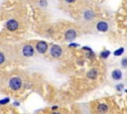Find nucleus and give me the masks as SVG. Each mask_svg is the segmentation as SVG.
Instances as JSON below:
<instances>
[{
    "label": "nucleus",
    "instance_id": "423d86ee",
    "mask_svg": "<svg viewBox=\"0 0 127 114\" xmlns=\"http://www.w3.org/2000/svg\"><path fill=\"white\" fill-rule=\"evenodd\" d=\"M48 44L45 42V41H40V42H38L37 43V45H36V51L39 53V54H41V55H44V54H46L47 53V51H48Z\"/></svg>",
    "mask_w": 127,
    "mask_h": 114
},
{
    "label": "nucleus",
    "instance_id": "6ab92c4d",
    "mask_svg": "<svg viewBox=\"0 0 127 114\" xmlns=\"http://www.w3.org/2000/svg\"><path fill=\"white\" fill-rule=\"evenodd\" d=\"M4 60H5V56L0 52V64H2L4 62Z\"/></svg>",
    "mask_w": 127,
    "mask_h": 114
},
{
    "label": "nucleus",
    "instance_id": "f3484780",
    "mask_svg": "<svg viewBox=\"0 0 127 114\" xmlns=\"http://www.w3.org/2000/svg\"><path fill=\"white\" fill-rule=\"evenodd\" d=\"M79 44H75V43H69L68 44V48H78Z\"/></svg>",
    "mask_w": 127,
    "mask_h": 114
},
{
    "label": "nucleus",
    "instance_id": "1a4fd4ad",
    "mask_svg": "<svg viewBox=\"0 0 127 114\" xmlns=\"http://www.w3.org/2000/svg\"><path fill=\"white\" fill-rule=\"evenodd\" d=\"M81 49H82L83 51H85V56H86L87 58H89V59H91V60H93V59L95 58V54H94V52L92 51L91 48L85 46V47H82Z\"/></svg>",
    "mask_w": 127,
    "mask_h": 114
},
{
    "label": "nucleus",
    "instance_id": "f257e3e1",
    "mask_svg": "<svg viewBox=\"0 0 127 114\" xmlns=\"http://www.w3.org/2000/svg\"><path fill=\"white\" fill-rule=\"evenodd\" d=\"M49 53H50V55H51L52 57H54V58H59V57L63 55V49H62L59 45H52V46L50 47Z\"/></svg>",
    "mask_w": 127,
    "mask_h": 114
},
{
    "label": "nucleus",
    "instance_id": "412c9836",
    "mask_svg": "<svg viewBox=\"0 0 127 114\" xmlns=\"http://www.w3.org/2000/svg\"><path fill=\"white\" fill-rule=\"evenodd\" d=\"M52 109H53V110H57V109H58V106H57V105H55V106H53V107H52Z\"/></svg>",
    "mask_w": 127,
    "mask_h": 114
},
{
    "label": "nucleus",
    "instance_id": "ddd939ff",
    "mask_svg": "<svg viewBox=\"0 0 127 114\" xmlns=\"http://www.w3.org/2000/svg\"><path fill=\"white\" fill-rule=\"evenodd\" d=\"M124 51H125V49H124L123 47H121V48H119V49H117L116 51H114V53H113V55H114L115 57H120V56H122V55H123V53H124Z\"/></svg>",
    "mask_w": 127,
    "mask_h": 114
},
{
    "label": "nucleus",
    "instance_id": "9d476101",
    "mask_svg": "<svg viewBox=\"0 0 127 114\" xmlns=\"http://www.w3.org/2000/svg\"><path fill=\"white\" fill-rule=\"evenodd\" d=\"M86 76H87L89 79L94 80V79H96L97 76H98V70H97L96 68H91V69H89V70L86 72Z\"/></svg>",
    "mask_w": 127,
    "mask_h": 114
},
{
    "label": "nucleus",
    "instance_id": "6e6552de",
    "mask_svg": "<svg viewBox=\"0 0 127 114\" xmlns=\"http://www.w3.org/2000/svg\"><path fill=\"white\" fill-rule=\"evenodd\" d=\"M6 27H7V29H8L9 31L13 32V31H16V30L18 29V27H19V24H18V22H17L16 20H14V19H11V20H9V21L7 22V24H6Z\"/></svg>",
    "mask_w": 127,
    "mask_h": 114
},
{
    "label": "nucleus",
    "instance_id": "0eeeda50",
    "mask_svg": "<svg viewBox=\"0 0 127 114\" xmlns=\"http://www.w3.org/2000/svg\"><path fill=\"white\" fill-rule=\"evenodd\" d=\"M96 30L101 33H105L109 30V25L106 21H99L96 24Z\"/></svg>",
    "mask_w": 127,
    "mask_h": 114
},
{
    "label": "nucleus",
    "instance_id": "a211bd4d",
    "mask_svg": "<svg viewBox=\"0 0 127 114\" xmlns=\"http://www.w3.org/2000/svg\"><path fill=\"white\" fill-rule=\"evenodd\" d=\"M123 87H124V85L121 83V84H117L116 86H115V88H116V90L117 91H120V90H122L123 89Z\"/></svg>",
    "mask_w": 127,
    "mask_h": 114
},
{
    "label": "nucleus",
    "instance_id": "5701e85b",
    "mask_svg": "<svg viewBox=\"0 0 127 114\" xmlns=\"http://www.w3.org/2000/svg\"><path fill=\"white\" fill-rule=\"evenodd\" d=\"M124 91H125V92H126V93H127V89H125V90H124Z\"/></svg>",
    "mask_w": 127,
    "mask_h": 114
},
{
    "label": "nucleus",
    "instance_id": "20e7f679",
    "mask_svg": "<svg viewBox=\"0 0 127 114\" xmlns=\"http://www.w3.org/2000/svg\"><path fill=\"white\" fill-rule=\"evenodd\" d=\"M35 54V50L33 48L32 45H25L23 48H22V55L26 57H33Z\"/></svg>",
    "mask_w": 127,
    "mask_h": 114
},
{
    "label": "nucleus",
    "instance_id": "f03ea898",
    "mask_svg": "<svg viewBox=\"0 0 127 114\" xmlns=\"http://www.w3.org/2000/svg\"><path fill=\"white\" fill-rule=\"evenodd\" d=\"M9 86L13 90H19L22 87V79L18 76H14L9 80Z\"/></svg>",
    "mask_w": 127,
    "mask_h": 114
},
{
    "label": "nucleus",
    "instance_id": "39448f33",
    "mask_svg": "<svg viewBox=\"0 0 127 114\" xmlns=\"http://www.w3.org/2000/svg\"><path fill=\"white\" fill-rule=\"evenodd\" d=\"M76 36H77V34H76L75 30L70 28V29H67V30L64 32V40L67 41V42H72V41L76 38Z\"/></svg>",
    "mask_w": 127,
    "mask_h": 114
},
{
    "label": "nucleus",
    "instance_id": "aec40b11",
    "mask_svg": "<svg viewBox=\"0 0 127 114\" xmlns=\"http://www.w3.org/2000/svg\"><path fill=\"white\" fill-rule=\"evenodd\" d=\"M64 1H65L67 4H72V3H74L76 0H64Z\"/></svg>",
    "mask_w": 127,
    "mask_h": 114
},
{
    "label": "nucleus",
    "instance_id": "dca6fc26",
    "mask_svg": "<svg viewBox=\"0 0 127 114\" xmlns=\"http://www.w3.org/2000/svg\"><path fill=\"white\" fill-rule=\"evenodd\" d=\"M9 101H10V99H9V98H4V99L0 100V105H3V104H7Z\"/></svg>",
    "mask_w": 127,
    "mask_h": 114
},
{
    "label": "nucleus",
    "instance_id": "2eb2a0df",
    "mask_svg": "<svg viewBox=\"0 0 127 114\" xmlns=\"http://www.w3.org/2000/svg\"><path fill=\"white\" fill-rule=\"evenodd\" d=\"M121 66L122 67H127V57H124L121 59Z\"/></svg>",
    "mask_w": 127,
    "mask_h": 114
},
{
    "label": "nucleus",
    "instance_id": "f8f14e48",
    "mask_svg": "<svg viewBox=\"0 0 127 114\" xmlns=\"http://www.w3.org/2000/svg\"><path fill=\"white\" fill-rule=\"evenodd\" d=\"M97 111L100 113H105L108 111V106L105 103H99L97 105Z\"/></svg>",
    "mask_w": 127,
    "mask_h": 114
},
{
    "label": "nucleus",
    "instance_id": "7ed1b4c3",
    "mask_svg": "<svg viewBox=\"0 0 127 114\" xmlns=\"http://www.w3.org/2000/svg\"><path fill=\"white\" fill-rule=\"evenodd\" d=\"M94 17H95V13H94V11H93L92 9H90V8H86V9H84V11L82 12V18H83V20L86 21V22L92 21V20L94 19Z\"/></svg>",
    "mask_w": 127,
    "mask_h": 114
},
{
    "label": "nucleus",
    "instance_id": "9b49d317",
    "mask_svg": "<svg viewBox=\"0 0 127 114\" xmlns=\"http://www.w3.org/2000/svg\"><path fill=\"white\" fill-rule=\"evenodd\" d=\"M111 77H112L113 80H116V81L121 80V78H122V71L120 69H118V68L114 69L111 72Z\"/></svg>",
    "mask_w": 127,
    "mask_h": 114
},
{
    "label": "nucleus",
    "instance_id": "4be33fe9",
    "mask_svg": "<svg viewBox=\"0 0 127 114\" xmlns=\"http://www.w3.org/2000/svg\"><path fill=\"white\" fill-rule=\"evenodd\" d=\"M14 105H15V106H18V105H19V102H14Z\"/></svg>",
    "mask_w": 127,
    "mask_h": 114
},
{
    "label": "nucleus",
    "instance_id": "4468645a",
    "mask_svg": "<svg viewBox=\"0 0 127 114\" xmlns=\"http://www.w3.org/2000/svg\"><path fill=\"white\" fill-rule=\"evenodd\" d=\"M109 56H110V52H109L108 50H104V51H102V52L100 53V57L103 58V59L107 58Z\"/></svg>",
    "mask_w": 127,
    "mask_h": 114
}]
</instances>
